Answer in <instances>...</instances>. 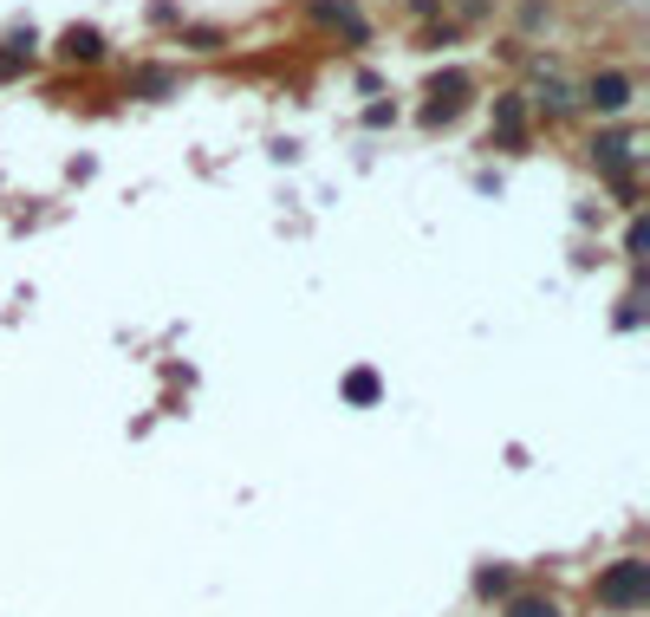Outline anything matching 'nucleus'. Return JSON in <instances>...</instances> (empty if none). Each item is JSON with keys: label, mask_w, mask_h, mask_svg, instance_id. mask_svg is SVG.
Segmentation results:
<instances>
[{"label": "nucleus", "mask_w": 650, "mask_h": 617, "mask_svg": "<svg viewBox=\"0 0 650 617\" xmlns=\"http://www.w3.org/2000/svg\"><path fill=\"white\" fill-rule=\"evenodd\" d=\"M592 156H599L606 169H625V163H632V137H599V143H592Z\"/></svg>", "instance_id": "obj_4"}, {"label": "nucleus", "mask_w": 650, "mask_h": 617, "mask_svg": "<svg viewBox=\"0 0 650 617\" xmlns=\"http://www.w3.org/2000/svg\"><path fill=\"white\" fill-rule=\"evenodd\" d=\"M59 52H65V59H85V65H91V59H98V52H104V39H98V33H91V26H72V33H65V39H59Z\"/></svg>", "instance_id": "obj_3"}, {"label": "nucleus", "mask_w": 650, "mask_h": 617, "mask_svg": "<svg viewBox=\"0 0 650 617\" xmlns=\"http://www.w3.org/2000/svg\"><path fill=\"white\" fill-rule=\"evenodd\" d=\"M632 91H638V85H632L625 72H599V78L586 85V104H592L599 117H619V111H632Z\"/></svg>", "instance_id": "obj_2"}, {"label": "nucleus", "mask_w": 650, "mask_h": 617, "mask_svg": "<svg viewBox=\"0 0 650 617\" xmlns=\"http://www.w3.org/2000/svg\"><path fill=\"white\" fill-rule=\"evenodd\" d=\"M345 397H352V403H371V397H378V377H371V371L345 377Z\"/></svg>", "instance_id": "obj_8"}, {"label": "nucleus", "mask_w": 650, "mask_h": 617, "mask_svg": "<svg viewBox=\"0 0 650 617\" xmlns=\"http://www.w3.org/2000/svg\"><path fill=\"white\" fill-rule=\"evenodd\" d=\"M592 599L606 605V612H645L650 605V560H612L606 573H599V586H592Z\"/></svg>", "instance_id": "obj_1"}, {"label": "nucleus", "mask_w": 650, "mask_h": 617, "mask_svg": "<svg viewBox=\"0 0 650 617\" xmlns=\"http://www.w3.org/2000/svg\"><path fill=\"white\" fill-rule=\"evenodd\" d=\"M508 617H566L553 599H540V592H527V599H508Z\"/></svg>", "instance_id": "obj_5"}, {"label": "nucleus", "mask_w": 650, "mask_h": 617, "mask_svg": "<svg viewBox=\"0 0 650 617\" xmlns=\"http://www.w3.org/2000/svg\"><path fill=\"white\" fill-rule=\"evenodd\" d=\"M495 124H501L508 137H521V124H527V111H521V98H501V104H495Z\"/></svg>", "instance_id": "obj_7"}, {"label": "nucleus", "mask_w": 650, "mask_h": 617, "mask_svg": "<svg viewBox=\"0 0 650 617\" xmlns=\"http://www.w3.org/2000/svg\"><path fill=\"white\" fill-rule=\"evenodd\" d=\"M475 592H482V599H508V592H514V573H508V566H488V573L475 579Z\"/></svg>", "instance_id": "obj_6"}]
</instances>
